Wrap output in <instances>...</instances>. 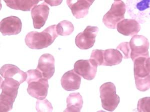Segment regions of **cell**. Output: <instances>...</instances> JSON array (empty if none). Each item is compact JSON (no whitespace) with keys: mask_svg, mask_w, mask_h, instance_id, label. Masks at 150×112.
<instances>
[{"mask_svg":"<svg viewBox=\"0 0 150 112\" xmlns=\"http://www.w3.org/2000/svg\"><path fill=\"white\" fill-rule=\"evenodd\" d=\"M26 73L27 74L26 81L28 84L32 81L38 80L43 78L42 73L37 70V69L35 70H28Z\"/></svg>","mask_w":150,"mask_h":112,"instance_id":"cell-25","label":"cell"},{"mask_svg":"<svg viewBox=\"0 0 150 112\" xmlns=\"http://www.w3.org/2000/svg\"><path fill=\"white\" fill-rule=\"evenodd\" d=\"M43 0H4L11 9L22 11H30L40 1Z\"/></svg>","mask_w":150,"mask_h":112,"instance_id":"cell-18","label":"cell"},{"mask_svg":"<svg viewBox=\"0 0 150 112\" xmlns=\"http://www.w3.org/2000/svg\"><path fill=\"white\" fill-rule=\"evenodd\" d=\"M98 65L91 59L79 60L75 62L74 70L77 74L87 80H93L96 76Z\"/></svg>","mask_w":150,"mask_h":112,"instance_id":"cell-9","label":"cell"},{"mask_svg":"<svg viewBox=\"0 0 150 112\" xmlns=\"http://www.w3.org/2000/svg\"><path fill=\"white\" fill-rule=\"evenodd\" d=\"M49 84L48 79L42 78L28 83L27 92L31 96L38 100H44L47 97Z\"/></svg>","mask_w":150,"mask_h":112,"instance_id":"cell-11","label":"cell"},{"mask_svg":"<svg viewBox=\"0 0 150 112\" xmlns=\"http://www.w3.org/2000/svg\"><path fill=\"white\" fill-rule=\"evenodd\" d=\"M55 59L50 54H44L40 57L38 61L37 69L41 72L43 78L50 79L55 72Z\"/></svg>","mask_w":150,"mask_h":112,"instance_id":"cell-13","label":"cell"},{"mask_svg":"<svg viewBox=\"0 0 150 112\" xmlns=\"http://www.w3.org/2000/svg\"><path fill=\"white\" fill-rule=\"evenodd\" d=\"M101 105L105 110L113 112L118 106L120 98L116 94V87L112 82L105 83L100 87Z\"/></svg>","mask_w":150,"mask_h":112,"instance_id":"cell-5","label":"cell"},{"mask_svg":"<svg viewBox=\"0 0 150 112\" xmlns=\"http://www.w3.org/2000/svg\"><path fill=\"white\" fill-rule=\"evenodd\" d=\"M99 29L98 27L88 26L83 32L79 33L75 38V44L81 50H87L93 47Z\"/></svg>","mask_w":150,"mask_h":112,"instance_id":"cell-8","label":"cell"},{"mask_svg":"<svg viewBox=\"0 0 150 112\" xmlns=\"http://www.w3.org/2000/svg\"><path fill=\"white\" fill-rule=\"evenodd\" d=\"M49 7L46 3L36 5L32 9L34 28L40 29L44 26L49 16Z\"/></svg>","mask_w":150,"mask_h":112,"instance_id":"cell-12","label":"cell"},{"mask_svg":"<svg viewBox=\"0 0 150 112\" xmlns=\"http://www.w3.org/2000/svg\"><path fill=\"white\" fill-rule=\"evenodd\" d=\"M114 1H120V0H114Z\"/></svg>","mask_w":150,"mask_h":112,"instance_id":"cell-30","label":"cell"},{"mask_svg":"<svg viewBox=\"0 0 150 112\" xmlns=\"http://www.w3.org/2000/svg\"><path fill=\"white\" fill-rule=\"evenodd\" d=\"M67 4L76 19H81L88 13L91 5L86 0H67Z\"/></svg>","mask_w":150,"mask_h":112,"instance_id":"cell-17","label":"cell"},{"mask_svg":"<svg viewBox=\"0 0 150 112\" xmlns=\"http://www.w3.org/2000/svg\"><path fill=\"white\" fill-rule=\"evenodd\" d=\"M58 36L56 25L54 24L47 27L41 32H30L26 36L25 42L30 49L40 50L48 47Z\"/></svg>","mask_w":150,"mask_h":112,"instance_id":"cell-1","label":"cell"},{"mask_svg":"<svg viewBox=\"0 0 150 112\" xmlns=\"http://www.w3.org/2000/svg\"><path fill=\"white\" fill-rule=\"evenodd\" d=\"M117 29L118 32L124 36H132L140 32L141 26L136 20L126 19L117 24Z\"/></svg>","mask_w":150,"mask_h":112,"instance_id":"cell-16","label":"cell"},{"mask_svg":"<svg viewBox=\"0 0 150 112\" xmlns=\"http://www.w3.org/2000/svg\"><path fill=\"white\" fill-rule=\"evenodd\" d=\"M146 67L147 70L150 73V58L149 57L146 60Z\"/></svg>","mask_w":150,"mask_h":112,"instance_id":"cell-28","label":"cell"},{"mask_svg":"<svg viewBox=\"0 0 150 112\" xmlns=\"http://www.w3.org/2000/svg\"><path fill=\"white\" fill-rule=\"evenodd\" d=\"M131 47V58L133 62L140 57H149V48L150 43L148 38L142 35H134L129 42Z\"/></svg>","mask_w":150,"mask_h":112,"instance_id":"cell-7","label":"cell"},{"mask_svg":"<svg viewBox=\"0 0 150 112\" xmlns=\"http://www.w3.org/2000/svg\"><path fill=\"white\" fill-rule=\"evenodd\" d=\"M20 84L19 81L11 78L2 80L1 84L2 93L0 96L1 112H8L12 109Z\"/></svg>","mask_w":150,"mask_h":112,"instance_id":"cell-2","label":"cell"},{"mask_svg":"<svg viewBox=\"0 0 150 112\" xmlns=\"http://www.w3.org/2000/svg\"><path fill=\"white\" fill-rule=\"evenodd\" d=\"M1 76L3 78H11L19 81L20 84L26 80L27 74L20 70L17 66L12 64H6L1 67Z\"/></svg>","mask_w":150,"mask_h":112,"instance_id":"cell-15","label":"cell"},{"mask_svg":"<svg viewBox=\"0 0 150 112\" xmlns=\"http://www.w3.org/2000/svg\"><path fill=\"white\" fill-rule=\"evenodd\" d=\"M117 49L122 52L124 59L131 58V49L129 42H123L117 47Z\"/></svg>","mask_w":150,"mask_h":112,"instance_id":"cell-26","label":"cell"},{"mask_svg":"<svg viewBox=\"0 0 150 112\" xmlns=\"http://www.w3.org/2000/svg\"><path fill=\"white\" fill-rule=\"evenodd\" d=\"M45 3L48 4L51 7L53 6H57L62 3L63 0H44Z\"/></svg>","mask_w":150,"mask_h":112,"instance_id":"cell-27","label":"cell"},{"mask_svg":"<svg viewBox=\"0 0 150 112\" xmlns=\"http://www.w3.org/2000/svg\"><path fill=\"white\" fill-rule=\"evenodd\" d=\"M148 58L140 57L134 62V77L137 89L141 92L150 89V73L146 67V60Z\"/></svg>","mask_w":150,"mask_h":112,"instance_id":"cell-3","label":"cell"},{"mask_svg":"<svg viewBox=\"0 0 150 112\" xmlns=\"http://www.w3.org/2000/svg\"><path fill=\"white\" fill-rule=\"evenodd\" d=\"M137 110L139 112H150V97H145L139 100Z\"/></svg>","mask_w":150,"mask_h":112,"instance_id":"cell-23","label":"cell"},{"mask_svg":"<svg viewBox=\"0 0 150 112\" xmlns=\"http://www.w3.org/2000/svg\"><path fill=\"white\" fill-rule=\"evenodd\" d=\"M126 6L122 1H115L112 4L110 10L105 14L103 22L109 29H115L117 24L125 18Z\"/></svg>","mask_w":150,"mask_h":112,"instance_id":"cell-6","label":"cell"},{"mask_svg":"<svg viewBox=\"0 0 150 112\" xmlns=\"http://www.w3.org/2000/svg\"><path fill=\"white\" fill-rule=\"evenodd\" d=\"M22 28V21L16 16L5 18L0 23V31L3 36L18 35L21 32Z\"/></svg>","mask_w":150,"mask_h":112,"instance_id":"cell-10","label":"cell"},{"mask_svg":"<svg viewBox=\"0 0 150 112\" xmlns=\"http://www.w3.org/2000/svg\"><path fill=\"white\" fill-rule=\"evenodd\" d=\"M86 1H87V2H88V3H89L91 5L93 4V3L94 2L95 0H86Z\"/></svg>","mask_w":150,"mask_h":112,"instance_id":"cell-29","label":"cell"},{"mask_svg":"<svg viewBox=\"0 0 150 112\" xmlns=\"http://www.w3.org/2000/svg\"><path fill=\"white\" fill-rule=\"evenodd\" d=\"M123 55L117 49H108L103 51V64L105 66L119 65L122 61Z\"/></svg>","mask_w":150,"mask_h":112,"instance_id":"cell-19","label":"cell"},{"mask_svg":"<svg viewBox=\"0 0 150 112\" xmlns=\"http://www.w3.org/2000/svg\"><path fill=\"white\" fill-rule=\"evenodd\" d=\"M74 24L69 21H61L56 25V32L58 35L67 36L71 35L74 31Z\"/></svg>","mask_w":150,"mask_h":112,"instance_id":"cell-21","label":"cell"},{"mask_svg":"<svg viewBox=\"0 0 150 112\" xmlns=\"http://www.w3.org/2000/svg\"><path fill=\"white\" fill-rule=\"evenodd\" d=\"M81 76L71 70L66 72L61 79V86L67 91H74L79 90L81 84Z\"/></svg>","mask_w":150,"mask_h":112,"instance_id":"cell-14","label":"cell"},{"mask_svg":"<svg viewBox=\"0 0 150 112\" xmlns=\"http://www.w3.org/2000/svg\"><path fill=\"white\" fill-rule=\"evenodd\" d=\"M67 108L64 112H80L83 106V99L79 93H71L67 98Z\"/></svg>","mask_w":150,"mask_h":112,"instance_id":"cell-20","label":"cell"},{"mask_svg":"<svg viewBox=\"0 0 150 112\" xmlns=\"http://www.w3.org/2000/svg\"><path fill=\"white\" fill-rule=\"evenodd\" d=\"M38 112H52L53 107L48 100H37L36 106Z\"/></svg>","mask_w":150,"mask_h":112,"instance_id":"cell-22","label":"cell"},{"mask_svg":"<svg viewBox=\"0 0 150 112\" xmlns=\"http://www.w3.org/2000/svg\"><path fill=\"white\" fill-rule=\"evenodd\" d=\"M103 51L102 50H94L91 52V59L96 63L98 66L103 64Z\"/></svg>","mask_w":150,"mask_h":112,"instance_id":"cell-24","label":"cell"},{"mask_svg":"<svg viewBox=\"0 0 150 112\" xmlns=\"http://www.w3.org/2000/svg\"><path fill=\"white\" fill-rule=\"evenodd\" d=\"M127 8L131 17L139 23L150 19V0H127Z\"/></svg>","mask_w":150,"mask_h":112,"instance_id":"cell-4","label":"cell"}]
</instances>
